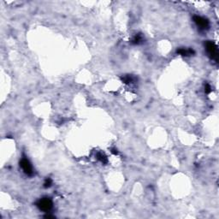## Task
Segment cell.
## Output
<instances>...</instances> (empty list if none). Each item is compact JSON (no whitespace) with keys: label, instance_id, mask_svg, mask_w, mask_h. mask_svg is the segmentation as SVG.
Wrapping results in <instances>:
<instances>
[{"label":"cell","instance_id":"cell-1","mask_svg":"<svg viewBox=\"0 0 219 219\" xmlns=\"http://www.w3.org/2000/svg\"><path fill=\"white\" fill-rule=\"evenodd\" d=\"M204 45H205V49H206V51H207L209 56L211 59L217 61L218 60V50H217V46L216 45V44L212 41H207Z\"/></svg>","mask_w":219,"mask_h":219},{"label":"cell","instance_id":"cell-2","mask_svg":"<svg viewBox=\"0 0 219 219\" xmlns=\"http://www.w3.org/2000/svg\"><path fill=\"white\" fill-rule=\"evenodd\" d=\"M37 207L45 212H48L51 210L52 206H53V203L52 200L50 198H40L38 202H37Z\"/></svg>","mask_w":219,"mask_h":219},{"label":"cell","instance_id":"cell-3","mask_svg":"<svg viewBox=\"0 0 219 219\" xmlns=\"http://www.w3.org/2000/svg\"><path fill=\"white\" fill-rule=\"evenodd\" d=\"M193 19V21L195 22V24L197 25V27L201 29V30H206L209 28L210 27V23H209V21L204 18V17H202L200 15H194L192 17Z\"/></svg>","mask_w":219,"mask_h":219},{"label":"cell","instance_id":"cell-4","mask_svg":"<svg viewBox=\"0 0 219 219\" xmlns=\"http://www.w3.org/2000/svg\"><path fill=\"white\" fill-rule=\"evenodd\" d=\"M20 166L22 169L23 172L27 175H32L33 174V167L29 160L26 157H22L21 159L20 160Z\"/></svg>","mask_w":219,"mask_h":219},{"label":"cell","instance_id":"cell-5","mask_svg":"<svg viewBox=\"0 0 219 219\" xmlns=\"http://www.w3.org/2000/svg\"><path fill=\"white\" fill-rule=\"evenodd\" d=\"M177 53L181 55V56H191V55H193L194 54V50L192 49H186V48H180L177 50Z\"/></svg>","mask_w":219,"mask_h":219},{"label":"cell","instance_id":"cell-6","mask_svg":"<svg viewBox=\"0 0 219 219\" xmlns=\"http://www.w3.org/2000/svg\"><path fill=\"white\" fill-rule=\"evenodd\" d=\"M143 41V37L141 34H136L133 38H132V43L133 44H139Z\"/></svg>","mask_w":219,"mask_h":219},{"label":"cell","instance_id":"cell-7","mask_svg":"<svg viewBox=\"0 0 219 219\" xmlns=\"http://www.w3.org/2000/svg\"><path fill=\"white\" fill-rule=\"evenodd\" d=\"M122 81L126 84H129V83H133L134 81V78L131 75H126L124 77L121 78Z\"/></svg>","mask_w":219,"mask_h":219},{"label":"cell","instance_id":"cell-8","mask_svg":"<svg viewBox=\"0 0 219 219\" xmlns=\"http://www.w3.org/2000/svg\"><path fill=\"white\" fill-rule=\"evenodd\" d=\"M97 157H98V159L100 162H102L103 163H105L107 162V158H106V157H105L104 154H102V153H98Z\"/></svg>","mask_w":219,"mask_h":219},{"label":"cell","instance_id":"cell-9","mask_svg":"<svg viewBox=\"0 0 219 219\" xmlns=\"http://www.w3.org/2000/svg\"><path fill=\"white\" fill-rule=\"evenodd\" d=\"M51 184H52V181H51V179H50V178H46L45 179V181H44V187H50V186H51Z\"/></svg>","mask_w":219,"mask_h":219},{"label":"cell","instance_id":"cell-10","mask_svg":"<svg viewBox=\"0 0 219 219\" xmlns=\"http://www.w3.org/2000/svg\"><path fill=\"white\" fill-rule=\"evenodd\" d=\"M204 92H205V93H210L211 92V86L210 84L206 83L204 85Z\"/></svg>","mask_w":219,"mask_h":219}]
</instances>
